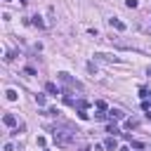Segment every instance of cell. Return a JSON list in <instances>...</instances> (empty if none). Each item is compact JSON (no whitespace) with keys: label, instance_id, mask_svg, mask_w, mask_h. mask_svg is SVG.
Returning a JSON list of instances; mask_svg holds the SVG:
<instances>
[{"label":"cell","instance_id":"cell-8","mask_svg":"<svg viewBox=\"0 0 151 151\" xmlns=\"http://www.w3.org/2000/svg\"><path fill=\"white\" fill-rule=\"evenodd\" d=\"M45 90H47L50 94H59V87H57L54 83H47V85H45Z\"/></svg>","mask_w":151,"mask_h":151},{"label":"cell","instance_id":"cell-18","mask_svg":"<svg viewBox=\"0 0 151 151\" xmlns=\"http://www.w3.org/2000/svg\"><path fill=\"white\" fill-rule=\"evenodd\" d=\"M21 2H28V0H21Z\"/></svg>","mask_w":151,"mask_h":151},{"label":"cell","instance_id":"cell-16","mask_svg":"<svg viewBox=\"0 0 151 151\" xmlns=\"http://www.w3.org/2000/svg\"><path fill=\"white\" fill-rule=\"evenodd\" d=\"M118 151H130V149H127V146H120V149H118Z\"/></svg>","mask_w":151,"mask_h":151},{"label":"cell","instance_id":"cell-11","mask_svg":"<svg viewBox=\"0 0 151 151\" xmlns=\"http://www.w3.org/2000/svg\"><path fill=\"white\" fill-rule=\"evenodd\" d=\"M35 104L38 106H45V94H35Z\"/></svg>","mask_w":151,"mask_h":151},{"label":"cell","instance_id":"cell-4","mask_svg":"<svg viewBox=\"0 0 151 151\" xmlns=\"http://www.w3.org/2000/svg\"><path fill=\"white\" fill-rule=\"evenodd\" d=\"M109 118H113V120H125V113H123L120 109H109Z\"/></svg>","mask_w":151,"mask_h":151},{"label":"cell","instance_id":"cell-3","mask_svg":"<svg viewBox=\"0 0 151 151\" xmlns=\"http://www.w3.org/2000/svg\"><path fill=\"white\" fill-rule=\"evenodd\" d=\"M104 149H106V151H118L120 146H118V142H116V137H109V139L104 142Z\"/></svg>","mask_w":151,"mask_h":151},{"label":"cell","instance_id":"cell-1","mask_svg":"<svg viewBox=\"0 0 151 151\" xmlns=\"http://www.w3.org/2000/svg\"><path fill=\"white\" fill-rule=\"evenodd\" d=\"M73 137H76L73 132H59V130H57V132H54V144H57V146H68V144L73 142Z\"/></svg>","mask_w":151,"mask_h":151},{"label":"cell","instance_id":"cell-5","mask_svg":"<svg viewBox=\"0 0 151 151\" xmlns=\"http://www.w3.org/2000/svg\"><path fill=\"white\" fill-rule=\"evenodd\" d=\"M109 24H111V28H116V31H125V24H123L120 19H109Z\"/></svg>","mask_w":151,"mask_h":151},{"label":"cell","instance_id":"cell-13","mask_svg":"<svg viewBox=\"0 0 151 151\" xmlns=\"http://www.w3.org/2000/svg\"><path fill=\"white\" fill-rule=\"evenodd\" d=\"M125 5H127V7H130V9H134V7H137V5H139V2H137V0H127V2H125Z\"/></svg>","mask_w":151,"mask_h":151},{"label":"cell","instance_id":"cell-2","mask_svg":"<svg viewBox=\"0 0 151 151\" xmlns=\"http://www.w3.org/2000/svg\"><path fill=\"white\" fill-rule=\"evenodd\" d=\"M59 80H61V83H66V85H71V87H76V90H83V85H80L78 80H73L68 73H59Z\"/></svg>","mask_w":151,"mask_h":151},{"label":"cell","instance_id":"cell-19","mask_svg":"<svg viewBox=\"0 0 151 151\" xmlns=\"http://www.w3.org/2000/svg\"><path fill=\"white\" fill-rule=\"evenodd\" d=\"M149 151H151V144H149Z\"/></svg>","mask_w":151,"mask_h":151},{"label":"cell","instance_id":"cell-7","mask_svg":"<svg viewBox=\"0 0 151 151\" xmlns=\"http://www.w3.org/2000/svg\"><path fill=\"white\" fill-rule=\"evenodd\" d=\"M2 123H5V125H9V127H14V125H17V118H14L12 113H5V118H2Z\"/></svg>","mask_w":151,"mask_h":151},{"label":"cell","instance_id":"cell-15","mask_svg":"<svg viewBox=\"0 0 151 151\" xmlns=\"http://www.w3.org/2000/svg\"><path fill=\"white\" fill-rule=\"evenodd\" d=\"M78 118H80V120H87V118H90V116H87V113H85V111H78Z\"/></svg>","mask_w":151,"mask_h":151},{"label":"cell","instance_id":"cell-9","mask_svg":"<svg viewBox=\"0 0 151 151\" xmlns=\"http://www.w3.org/2000/svg\"><path fill=\"white\" fill-rule=\"evenodd\" d=\"M137 125H139V120H137V118H125V127H130V130H132V127H137Z\"/></svg>","mask_w":151,"mask_h":151},{"label":"cell","instance_id":"cell-10","mask_svg":"<svg viewBox=\"0 0 151 151\" xmlns=\"http://www.w3.org/2000/svg\"><path fill=\"white\" fill-rule=\"evenodd\" d=\"M106 132H109V134H111V137H116V134H118V132H120V130H118V125H113V123H111V125H109V127H106Z\"/></svg>","mask_w":151,"mask_h":151},{"label":"cell","instance_id":"cell-6","mask_svg":"<svg viewBox=\"0 0 151 151\" xmlns=\"http://www.w3.org/2000/svg\"><path fill=\"white\" fill-rule=\"evenodd\" d=\"M94 59H101V61H118V57H113V54H94Z\"/></svg>","mask_w":151,"mask_h":151},{"label":"cell","instance_id":"cell-14","mask_svg":"<svg viewBox=\"0 0 151 151\" xmlns=\"http://www.w3.org/2000/svg\"><path fill=\"white\" fill-rule=\"evenodd\" d=\"M24 73H26V76H35V68H31V66H26V68H24Z\"/></svg>","mask_w":151,"mask_h":151},{"label":"cell","instance_id":"cell-12","mask_svg":"<svg viewBox=\"0 0 151 151\" xmlns=\"http://www.w3.org/2000/svg\"><path fill=\"white\" fill-rule=\"evenodd\" d=\"M7 99H9V101H17V92H14V90H7Z\"/></svg>","mask_w":151,"mask_h":151},{"label":"cell","instance_id":"cell-17","mask_svg":"<svg viewBox=\"0 0 151 151\" xmlns=\"http://www.w3.org/2000/svg\"><path fill=\"white\" fill-rule=\"evenodd\" d=\"M5 2H12V0H5Z\"/></svg>","mask_w":151,"mask_h":151}]
</instances>
